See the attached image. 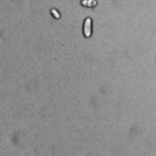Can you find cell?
<instances>
[{"mask_svg":"<svg viewBox=\"0 0 156 156\" xmlns=\"http://www.w3.org/2000/svg\"><path fill=\"white\" fill-rule=\"evenodd\" d=\"M83 34L86 38L91 37V18L85 20V26H83Z\"/></svg>","mask_w":156,"mask_h":156,"instance_id":"1","label":"cell"},{"mask_svg":"<svg viewBox=\"0 0 156 156\" xmlns=\"http://www.w3.org/2000/svg\"><path fill=\"white\" fill-rule=\"evenodd\" d=\"M81 4L82 5H85V7H95L98 4V2L96 0H82Z\"/></svg>","mask_w":156,"mask_h":156,"instance_id":"2","label":"cell"},{"mask_svg":"<svg viewBox=\"0 0 156 156\" xmlns=\"http://www.w3.org/2000/svg\"><path fill=\"white\" fill-rule=\"evenodd\" d=\"M51 13H52V14H53V16H55L56 18H58V17H60V14L57 13V11H56V9H52V11H51Z\"/></svg>","mask_w":156,"mask_h":156,"instance_id":"3","label":"cell"}]
</instances>
